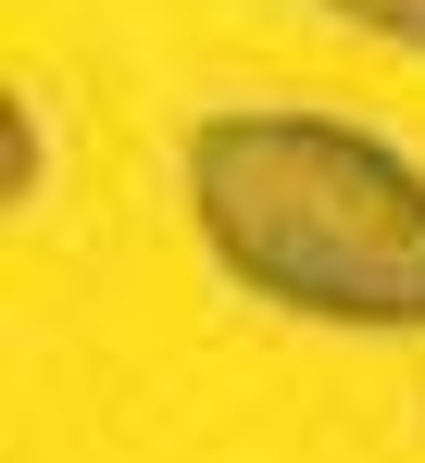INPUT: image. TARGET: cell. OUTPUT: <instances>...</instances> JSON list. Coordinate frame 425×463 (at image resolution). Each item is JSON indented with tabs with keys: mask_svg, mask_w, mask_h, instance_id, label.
<instances>
[{
	"mask_svg": "<svg viewBox=\"0 0 425 463\" xmlns=\"http://www.w3.org/2000/svg\"><path fill=\"white\" fill-rule=\"evenodd\" d=\"M188 213L263 313L425 338V175L388 138L338 113H201Z\"/></svg>",
	"mask_w": 425,
	"mask_h": 463,
	"instance_id": "6da1fadb",
	"label": "cell"
},
{
	"mask_svg": "<svg viewBox=\"0 0 425 463\" xmlns=\"http://www.w3.org/2000/svg\"><path fill=\"white\" fill-rule=\"evenodd\" d=\"M338 25H363V38H388V51H425V0H326Z\"/></svg>",
	"mask_w": 425,
	"mask_h": 463,
	"instance_id": "7a4b0ae2",
	"label": "cell"
}]
</instances>
